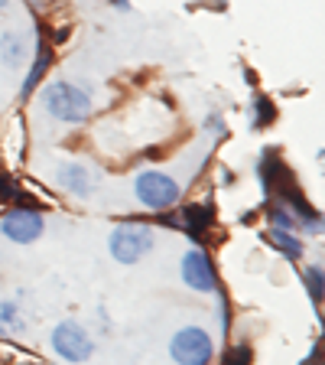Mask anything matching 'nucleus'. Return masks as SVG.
I'll return each instance as SVG.
<instances>
[{
	"mask_svg": "<svg viewBox=\"0 0 325 365\" xmlns=\"http://www.w3.org/2000/svg\"><path fill=\"white\" fill-rule=\"evenodd\" d=\"M179 274H182V281H186V287H192L196 294L218 290V274H215V264L205 251H196V248L186 251L179 261Z\"/></svg>",
	"mask_w": 325,
	"mask_h": 365,
	"instance_id": "obj_6",
	"label": "nucleus"
},
{
	"mask_svg": "<svg viewBox=\"0 0 325 365\" xmlns=\"http://www.w3.org/2000/svg\"><path fill=\"white\" fill-rule=\"evenodd\" d=\"M169 356L176 365H208L215 356V339L202 327H182L169 339Z\"/></svg>",
	"mask_w": 325,
	"mask_h": 365,
	"instance_id": "obj_3",
	"label": "nucleus"
},
{
	"mask_svg": "<svg viewBox=\"0 0 325 365\" xmlns=\"http://www.w3.org/2000/svg\"><path fill=\"white\" fill-rule=\"evenodd\" d=\"M111 248L114 261L121 264H137L140 258H146L153 248H156V235H153L150 225H140V222H121V225L111 232Z\"/></svg>",
	"mask_w": 325,
	"mask_h": 365,
	"instance_id": "obj_2",
	"label": "nucleus"
},
{
	"mask_svg": "<svg viewBox=\"0 0 325 365\" xmlns=\"http://www.w3.org/2000/svg\"><path fill=\"white\" fill-rule=\"evenodd\" d=\"M0 202H7V205H23V209H33V205L26 202V196L20 192V186H16V182L10 180L7 173H0Z\"/></svg>",
	"mask_w": 325,
	"mask_h": 365,
	"instance_id": "obj_14",
	"label": "nucleus"
},
{
	"mask_svg": "<svg viewBox=\"0 0 325 365\" xmlns=\"http://www.w3.org/2000/svg\"><path fill=\"white\" fill-rule=\"evenodd\" d=\"M43 105L46 114H53L62 124H85L91 118L88 91L72 82H49L43 85Z\"/></svg>",
	"mask_w": 325,
	"mask_h": 365,
	"instance_id": "obj_1",
	"label": "nucleus"
},
{
	"mask_svg": "<svg viewBox=\"0 0 325 365\" xmlns=\"http://www.w3.org/2000/svg\"><path fill=\"white\" fill-rule=\"evenodd\" d=\"M23 327V317H20V307L14 300H0V336H10Z\"/></svg>",
	"mask_w": 325,
	"mask_h": 365,
	"instance_id": "obj_13",
	"label": "nucleus"
},
{
	"mask_svg": "<svg viewBox=\"0 0 325 365\" xmlns=\"http://www.w3.org/2000/svg\"><path fill=\"white\" fill-rule=\"evenodd\" d=\"M0 62L7 68H20L26 62V39L16 30L0 33Z\"/></svg>",
	"mask_w": 325,
	"mask_h": 365,
	"instance_id": "obj_9",
	"label": "nucleus"
},
{
	"mask_svg": "<svg viewBox=\"0 0 325 365\" xmlns=\"http://www.w3.org/2000/svg\"><path fill=\"white\" fill-rule=\"evenodd\" d=\"M49 342H53V352L59 359H65V362H88L91 352H95V339L88 336V329L82 327V323H75V319H62L59 327L53 329V336H49Z\"/></svg>",
	"mask_w": 325,
	"mask_h": 365,
	"instance_id": "obj_5",
	"label": "nucleus"
},
{
	"mask_svg": "<svg viewBox=\"0 0 325 365\" xmlns=\"http://www.w3.org/2000/svg\"><path fill=\"white\" fill-rule=\"evenodd\" d=\"M0 232H4V238H10L14 245H33L46 232V219L36 212V209H23V205H16L14 212L4 215Z\"/></svg>",
	"mask_w": 325,
	"mask_h": 365,
	"instance_id": "obj_7",
	"label": "nucleus"
},
{
	"mask_svg": "<svg viewBox=\"0 0 325 365\" xmlns=\"http://www.w3.org/2000/svg\"><path fill=\"white\" fill-rule=\"evenodd\" d=\"M250 359H254L250 356V346L241 342V346H235V349H228V356H225L221 365H250Z\"/></svg>",
	"mask_w": 325,
	"mask_h": 365,
	"instance_id": "obj_17",
	"label": "nucleus"
},
{
	"mask_svg": "<svg viewBox=\"0 0 325 365\" xmlns=\"http://www.w3.org/2000/svg\"><path fill=\"white\" fill-rule=\"evenodd\" d=\"M267 235H270V242L277 245V248H280V251H283V255H287L289 261L303 258V242H299V238H296L293 232H287V228H270Z\"/></svg>",
	"mask_w": 325,
	"mask_h": 365,
	"instance_id": "obj_12",
	"label": "nucleus"
},
{
	"mask_svg": "<svg viewBox=\"0 0 325 365\" xmlns=\"http://www.w3.org/2000/svg\"><path fill=\"white\" fill-rule=\"evenodd\" d=\"M277 118V111H273V105L267 98H257L254 101V128H267V124Z\"/></svg>",
	"mask_w": 325,
	"mask_h": 365,
	"instance_id": "obj_16",
	"label": "nucleus"
},
{
	"mask_svg": "<svg viewBox=\"0 0 325 365\" xmlns=\"http://www.w3.org/2000/svg\"><path fill=\"white\" fill-rule=\"evenodd\" d=\"M4 7H7V0H0V10H4Z\"/></svg>",
	"mask_w": 325,
	"mask_h": 365,
	"instance_id": "obj_18",
	"label": "nucleus"
},
{
	"mask_svg": "<svg viewBox=\"0 0 325 365\" xmlns=\"http://www.w3.org/2000/svg\"><path fill=\"white\" fill-rule=\"evenodd\" d=\"M55 182H59L65 192L78 196V199L91 196V190H95V176H91V170L85 167V163H78V160L62 163V167L55 170Z\"/></svg>",
	"mask_w": 325,
	"mask_h": 365,
	"instance_id": "obj_8",
	"label": "nucleus"
},
{
	"mask_svg": "<svg viewBox=\"0 0 325 365\" xmlns=\"http://www.w3.org/2000/svg\"><path fill=\"white\" fill-rule=\"evenodd\" d=\"M306 290H309V297L316 304H322V267L319 264L306 267Z\"/></svg>",
	"mask_w": 325,
	"mask_h": 365,
	"instance_id": "obj_15",
	"label": "nucleus"
},
{
	"mask_svg": "<svg viewBox=\"0 0 325 365\" xmlns=\"http://www.w3.org/2000/svg\"><path fill=\"white\" fill-rule=\"evenodd\" d=\"M212 222V209H205V205H186L179 215V225L189 232L192 238H202V232L208 228Z\"/></svg>",
	"mask_w": 325,
	"mask_h": 365,
	"instance_id": "obj_10",
	"label": "nucleus"
},
{
	"mask_svg": "<svg viewBox=\"0 0 325 365\" xmlns=\"http://www.w3.org/2000/svg\"><path fill=\"white\" fill-rule=\"evenodd\" d=\"M134 192L137 199L153 209V212H166L169 205L179 202V182L169 173H159V170H146L134 180Z\"/></svg>",
	"mask_w": 325,
	"mask_h": 365,
	"instance_id": "obj_4",
	"label": "nucleus"
},
{
	"mask_svg": "<svg viewBox=\"0 0 325 365\" xmlns=\"http://www.w3.org/2000/svg\"><path fill=\"white\" fill-rule=\"evenodd\" d=\"M49 59H53V53H49V46L46 43H39L36 46V62L30 66V72H26V78H23V98L30 95L33 88H36L39 82H43V76H46V68H49Z\"/></svg>",
	"mask_w": 325,
	"mask_h": 365,
	"instance_id": "obj_11",
	"label": "nucleus"
}]
</instances>
